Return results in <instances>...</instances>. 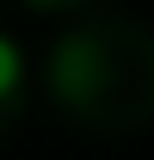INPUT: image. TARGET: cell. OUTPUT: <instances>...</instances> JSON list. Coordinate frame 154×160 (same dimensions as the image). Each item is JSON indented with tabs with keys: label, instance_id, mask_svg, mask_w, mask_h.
Masks as SVG:
<instances>
[{
	"label": "cell",
	"instance_id": "7a4b0ae2",
	"mask_svg": "<svg viewBox=\"0 0 154 160\" xmlns=\"http://www.w3.org/2000/svg\"><path fill=\"white\" fill-rule=\"evenodd\" d=\"M31 6H56V0H31Z\"/></svg>",
	"mask_w": 154,
	"mask_h": 160
},
{
	"label": "cell",
	"instance_id": "6da1fadb",
	"mask_svg": "<svg viewBox=\"0 0 154 160\" xmlns=\"http://www.w3.org/2000/svg\"><path fill=\"white\" fill-rule=\"evenodd\" d=\"M19 86H25V56L13 37H0V99H13Z\"/></svg>",
	"mask_w": 154,
	"mask_h": 160
}]
</instances>
